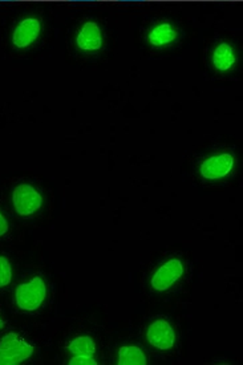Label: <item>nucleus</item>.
I'll return each mask as SVG.
<instances>
[{"instance_id": "obj_2", "label": "nucleus", "mask_w": 243, "mask_h": 365, "mask_svg": "<svg viewBox=\"0 0 243 365\" xmlns=\"http://www.w3.org/2000/svg\"><path fill=\"white\" fill-rule=\"evenodd\" d=\"M33 346L15 332H9L0 340V365L21 364L33 355Z\"/></svg>"}, {"instance_id": "obj_9", "label": "nucleus", "mask_w": 243, "mask_h": 365, "mask_svg": "<svg viewBox=\"0 0 243 365\" xmlns=\"http://www.w3.org/2000/svg\"><path fill=\"white\" fill-rule=\"evenodd\" d=\"M177 38V31L169 23H161L152 29L148 35V41L153 47H164L173 43Z\"/></svg>"}, {"instance_id": "obj_16", "label": "nucleus", "mask_w": 243, "mask_h": 365, "mask_svg": "<svg viewBox=\"0 0 243 365\" xmlns=\"http://www.w3.org/2000/svg\"><path fill=\"white\" fill-rule=\"evenodd\" d=\"M3 327H4V322H3V319H1V317H0V329H1Z\"/></svg>"}, {"instance_id": "obj_15", "label": "nucleus", "mask_w": 243, "mask_h": 365, "mask_svg": "<svg viewBox=\"0 0 243 365\" xmlns=\"http://www.w3.org/2000/svg\"><path fill=\"white\" fill-rule=\"evenodd\" d=\"M7 231H9V222L6 220V217L3 215V212H0V237L7 234Z\"/></svg>"}, {"instance_id": "obj_12", "label": "nucleus", "mask_w": 243, "mask_h": 365, "mask_svg": "<svg viewBox=\"0 0 243 365\" xmlns=\"http://www.w3.org/2000/svg\"><path fill=\"white\" fill-rule=\"evenodd\" d=\"M68 348L72 355L93 356L96 354V344L92 337H76L69 343Z\"/></svg>"}, {"instance_id": "obj_3", "label": "nucleus", "mask_w": 243, "mask_h": 365, "mask_svg": "<svg viewBox=\"0 0 243 365\" xmlns=\"http://www.w3.org/2000/svg\"><path fill=\"white\" fill-rule=\"evenodd\" d=\"M12 205L19 215L29 217L40 210L43 206V197L32 185L21 183L12 192Z\"/></svg>"}, {"instance_id": "obj_13", "label": "nucleus", "mask_w": 243, "mask_h": 365, "mask_svg": "<svg viewBox=\"0 0 243 365\" xmlns=\"http://www.w3.org/2000/svg\"><path fill=\"white\" fill-rule=\"evenodd\" d=\"M12 282V266L10 260L0 255V289L7 287Z\"/></svg>"}, {"instance_id": "obj_11", "label": "nucleus", "mask_w": 243, "mask_h": 365, "mask_svg": "<svg viewBox=\"0 0 243 365\" xmlns=\"http://www.w3.org/2000/svg\"><path fill=\"white\" fill-rule=\"evenodd\" d=\"M117 363L120 365H145L148 360L141 348L135 346H121L118 349Z\"/></svg>"}, {"instance_id": "obj_5", "label": "nucleus", "mask_w": 243, "mask_h": 365, "mask_svg": "<svg viewBox=\"0 0 243 365\" xmlns=\"http://www.w3.org/2000/svg\"><path fill=\"white\" fill-rule=\"evenodd\" d=\"M233 168L234 157L232 154H215V155H212L205 160L200 168V173L205 180L214 181V180H221L227 174H230Z\"/></svg>"}, {"instance_id": "obj_8", "label": "nucleus", "mask_w": 243, "mask_h": 365, "mask_svg": "<svg viewBox=\"0 0 243 365\" xmlns=\"http://www.w3.org/2000/svg\"><path fill=\"white\" fill-rule=\"evenodd\" d=\"M78 48L86 52H95L103 46V34L95 21H87L80 29L76 38Z\"/></svg>"}, {"instance_id": "obj_7", "label": "nucleus", "mask_w": 243, "mask_h": 365, "mask_svg": "<svg viewBox=\"0 0 243 365\" xmlns=\"http://www.w3.org/2000/svg\"><path fill=\"white\" fill-rule=\"evenodd\" d=\"M41 24L36 18L21 20L12 34V43L16 48H27L39 38Z\"/></svg>"}, {"instance_id": "obj_14", "label": "nucleus", "mask_w": 243, "mask_h": 365, "mask_svg": "<svg viewBox=\"0 0 243 365\" xmlns=\"http://www.w3.org/2000/svg\"><path fill=\"white\" fill-rule=\"evenodd\" d=\"M69 365H98V361L93 356L73 355L69 360Z\"/></svg>"}, {"instance_id": "obj_6", "label": "nucleus", "mask_w": 243, "mask_h": 365, "mask_svg": "<svg viewBox=\"0 0 243 365\" xmlns=\"http://www.w3.org/2000/svg\"><path fill=\"white\" fill-rule=\"evenodd\" d=\"M146 339L149 344H152L157 349L167 351L175 346V329L170 326L169 322H166L164 319H158L148 327Z\"/></svg>"}, {"instance_id": "obj_10", "label": "nucleus", "mask_w": 243, "mask_h": 365, "mask_svg": "<svg viewBox=\"0 0 243 365\" xmlns=\"http://www.w3.org/2000/svg\"><path fill=\"white\" fill-rule=\"evenodd\" d=\"M213 66L215 69L226 72L229 69H232L235 64V52L233 47L229 46L227 43H221L213 52Z\"/></svg>"}, {"instance_id": "obj_1", "label": "nucleus", "mask_w": 243, "mask_h": 365, "mask_svg": "<svg viewBox=\"0 0 243 365\" xmlns=\"http://www.w3.org/2000/svg\"><path fill=\"white\" fill-rule=\"evenodd\" d=\"M47 298L46 282L40 277H35L26 283H21L15 291V302L21 311L33 312L39 309Z\"/></svg>"}, {"instance_id": "obj_4", "label": "nucleus", "mask_w": 243, "mask_h": 365, "mask_svg": "<svg viewBox=\"0 0 243 365\" xmlns=\"http://www.w3.org/2000/svg\"><path fill=\"white\" fill-rule=\"evenodd\" d=\"M184 275V263L180 259H170L157 269L150 280L152 289L166 291Z\"/></svg>"}]
</instances>
